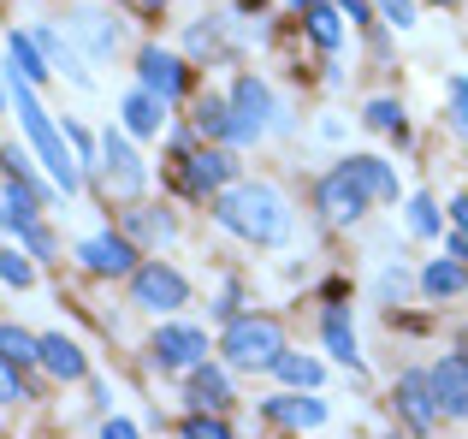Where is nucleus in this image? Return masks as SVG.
<instances>
[{
    "instance_id": "obj_40",
    "label": "nucleus",
    "mask_w": 468,
    "mask_h": 439,
    "mask_svg": "<svg viewBox=\"0 0 468 439\" xmlns=\"http://www.w3.org/2000/svg\"><path fill=\"white\" fill-rule=\"evenodd\" d=\"M445 250H451V255H457V262H468V238H463V231H457V226H451V238H445Z\"/></svg>"
},
{
    "instance_id": "obj_3",
    "label": "nucleus",
    "mask_w": 468,
    "mask_h": 439,
    "mask_svg": "<svg viewBox=\"0 0 468 439\" xmlns=\"http://www.w3.org/2000/svg\"><path fill=\"white\" fill-rule=\"evenodd\" d=\"M219 350H226L238 369H273V362L285 357V333H279V321H267V315H231Z\"/></svg>"
},
{
    "instance_id": "obj_6",
    "label": "nucleus",
    "mask_w": 468,
    "mask_h": 439,
    "mask_svg": "<svg viewBox=\"0 0 468 439\" xmlns=\"http://www.w3.org/2000/svg\"><path fill=\"white\" fill-rule=\"evenodd\" d=\"M178 161H184V190L190 197H219L226 185H238V166L219 143H190Z\"/></svg>"
},
{
    "instance_id": "obj_43",
    "label": "nucleus",
    "mask_w": 468,
    "mask_h": 439,
    "mask_svg": "<svg viewBox=\"0 0 468 439\" xmlns=\"http://www.w3.org/2000/svg\"><path fill=\"white\" fill-rule=\"evenodd\" d=\"M143 6H166V0H143Z\"/></svg>"
},
{
    "instance_id": "obj_21",
    "label": "nucleus",
    "mask_w": 468,
    "mask_h": 439,
    "mask_svg": "<svg viewBox=\"0 0 468 439\" xmlns=\"http://www.w3.org/2000/svg\"><path fill=\"white\" fill-rule=\"evenodd\" d=\"M196 137L231 143V95H202L196 102Z\"/></svg>"
},
{
    "instance_id": "obj_28",
    "label": "nucleus",
    "mask_w": 468,
    "mask_h": 439,
    "mask_svg": "<svg viewBox=\"0 0 468 439\" xmlns=\"http://www.w3.org/2000/svg\"><path fill=\"white\" fill-rule=\"evenodd\" d=\"M0 350H6V362H42V338L18 333V327H0Z\"/></svg>"
},
{
    "instance_id": "obj_15",
    "label": "nucleus",
    "mask_w": 468,
    "mask_h": 439,
    "mask_svg": "<svg viewBox=\"0 0 468 439\" xmlns=\"http://www.w3.org/2000/svg\"><path fill=\"white\" fill-rule=\"evenodd\" d=\"M261 410H267V422H285V428H320V422H326V404H320L314 392H297V386L267 398Z\"/></svg>"
},
{
    "instance_id": "obj_26",
    "label": "nucleus",
    "mask_w": 468,
    "mask_h": 439,
    "mask_svg": "<svg viewBox=\"0 0 468 439\" xmlns=\"http://www.w3.org/2000/svg\"><path fill=\"white\" fill-rule=\"evenodd\" d=\"M273 374H279L285 386H297V392H314V386H320V362H314V357H291V350L273 362Z\"/></svg>"
},
{
    "instance_id": "obj_37",
    "label": "nucleus",
    "mask_w": 468,
    "mask_h": 439,
    "mask_svg": "<svg viewBox=\"0 0 468 439\" xmlns=\"http://www.w3.org/2000/svg\"><path fill=\"white\" fill-rule=\"evenodd\" d=\"M403 285H410V279H403V267H391V273L379 279V297H386V303H391V297H403Z\"/></svg>"
},
{
    "instance_id": "obj_10",
    "label": "nucleus",
    "mask_w": 468,
    "mask_h": 439,
    "mask_svg": "<svg viewBox=\"0 0 468 439\" xmlns=\"http://www.w3.org/2000/svg\"><path fill=\"white\" fill-rule=\"evenodd\" d=\"M137 83H143V90H154L160 102H178V95L190 90V66H184L172 48L149 42V48H137Z\"/></svg>"
},
{
    "instance_id": "obj_13",
    "label": "nucleus",
    "mask_w": 468,
    "mask_h": 439,
    "mask_svg": "<svg viewBox=\"0 0 468 439\" xmlns=\"http://www.w3.org/2000/svg\"><path fill=\"white\" fill-rule=\"evenodd\" d=\"M433 386H439V404H445L451 422H468V357L451 350V357L433 362Z\"/></svg>"
},
{
    "instance_id": "obj_39",
    "label": "nucleus",
    "mask_w": 468,
    "mask_h": 439,
    "mask_svg": "<svg viewBox=\"0 0 468 439\" xmlns=\"http://www.w3.org/2000/svg\"><path fill=\"white\" fill-rule=\"evenodd\" d=\"M451 226L468 238V190H463V197H451Z\"/></svg>"
},
{
    "instance_id": "obj_9",
    "label": "nucleus",
    "mask_w": 468,
    "mask_h": 439,
    "mask_svg": "<svg viewBox=\"0 0 468 439\" xmlns=\"http://www.w3.org/2000/svg\"><path fill=\"white\" fill-rule=\"evenodd\" d=\"M78 262L90 267L95 279H125V273H137V243L125 238V231H95V238H83L78 243Z\"/></svg>"
},
{
    "instance_id": "obj_44",
    "label": "nucleus",
    "mask_w": 468,
    "mask_h": 439,
    "mask_svg": "<svg viewBox=\"0 0 468 439\" xmlns=\"http://www.w3.org/2000/svg\"><path fill=\"white\" fill-rule=\"evenodd\" d=\"M439 6H457V0H439Z\"/></svg>"
},
{
    "instance_id": "obj_24",
    "label": "nucleus",
    "mask_w": 468,
    "mask_h": 439,
    "mask_svg": "<svg viewBox=\"0 0 468 439\" xmlns=\"http://www.w3.org/2000/svg\"><path fill=\"white\" fill-rule=\"evenodd\" d=\"M78 36L90 42V54H95V59H113V54H119V24L95 18V12H83V18H78Z\"/></svg>"
},
{
    "instance_id": "obj_34",
    "label": "nucleus",
    "mask_w": 468,
    "mask_h": 439,
    "mask_svg": "<svg viewBox=\"0 0 468 439\" xmlns=\"http://www.w3.org/2000/svg\"><path fill=\"white\" fill-rule=\"evenodd\" d=\"M18 243H24L30 255H54V231H48V226H36V220L18 231Z\"/></svg>"
},
{
    "instance_id": "obj_2",
    "label": "nucleus",
    "mask_w": 468,
    "mask_h": 439,
    "mask_svg": "<svg viewBox=\"0 0 468 439\" xmlns=\"http://www.w3.org/2000/svg\"><path fill=\"white\" fill-rule=\"evenodd\" d=\"M6 90H12V107H18L24 131H30L36 155H42V166L54 173V185L66 190V197H78V190H83V173H78V161H83V155H71V149H66L71 137H66V131H59L54 119L42 113V102H36V83H30V78H18V71H12V78H6Z\"/></svg>"
},
{
    "instance_id": "obj_31",
    "label": "nucleus",
    "mask_w": 468,
    "mask_h": 439,
    "mask_svg": "<svg viewBox=\"0 0 468 439\" xmlns=\"http://www.w3.org/2000/svg\"><path fill=\"white\" fill-rule=\"evenodd\" d=\"M0 279H6L12 291H24V285H30V279H36L30 255H24V250H6V255H0Z\"/></svg>"
},
{
    "instance_id": "obj_5",
    "label": "nucleus",
    "mask_w": 468,
    "mask_h": 439,
    "mask_svg": "<svg viewBox=\"0 0 468 439\" xmlns=\"http://www.w3.org/2000/svg\"><path fill=\"white\" fill-rule=\"evenodd\" d=\"M267 125H273V95H267V83L255 78V71H243V78L231 83V143L267 137Z\"/></svg>"
},
{
    "instance_id": "obj_32",
    "label": "nucleus",
    "mask_w": 468,
    "mask_h": 439,
    "mask_svg": "<svg viewBox=\"0 0 468 439\" xmlns=\"http://www.w3.org/2000/svg\"><path fill=\"white\" fill-rule=\"evenodd\" d=\"M374 12L391 24V30H410L415 24V0H374Z\"/></svg>"
},
{
    "instance_id": "obj_36",
    "label": "nucleus",
    "mask_w": 468,
    "mask_h": 439,
    "mask_svg": "<svg viewBox=\"0 0 468 439\" xmlns=\"http://www.w3.org/2000/svg\"><path fill=\"white\" fill-rule=\"evenodd\" d=\"M0 392H6V404H24V386H18V362H6V374H0Z\"/></svg>"
},
{
    "instance_id": "obj_38",
    "label": "nucleus",
    "mask_w": 468,
    "mask_h": 439,
    "mask_svg": "<svg viewBox=\"0 0 468 439\" xmlns=\"http://www.w3.org/2000/svg\"><path fill=\"white\" fill-rule=\"evenodd\" d=\"M214 48H219V36H214V30H202V24H196V30H190V54H214Z\"/></svg>"
},
{
    "instance_id": "obj_22",
    "label": "nucleus",
    "mask_w": 468,
    "mask_h": 439,
    "mask_svg": "<svg viewBox=\"0 0 468 439\" xmlns=\"http://www.w3.org/2000/svg\"><path fill=\"white\" fill-rule=\"evenodd\" d=\"M468 285V273H463V262H457V255H439V262H427V273H421V291H427V297H457V291Z\"/></svg>"
},
{
    "instance_id": "obj_19",
    "label": "nucleus",
    "mask_w": 468,
    "mask_h": 439,
    "mask_svg": "<svg viewBox=\"0 0 468 439\" xmlns=\"http://www.w3.org/2000/svg\"><path fill=\"white\" fill-rule=\"evenodd\" d=\"M42 54H48V48L36 42L30 30H12V36H6V59H12V71H18V78L42 83V78H48V59H42Z\"/></svg>"
},
{
    "instance_id": "obj_4",
    "label": "nucleus",
    "mask_w": 468,
    "mask_h": 439,
    "mask_svg": "<svg viewBox=\"0 0 468 439\" xmlns=\"http://www.w3.org/2000/svg\"><path fill=\"white\" fill-rule=\"evenodd\" d=\"M367 185L356 178V166L350 161H338L332 173H320V185H314V209L326 214V226H356V220L367 214Z\"/></svg>"
},
{
    "instance_id": "obj_29",
    "label": "nucleus",
    "mask_w": 468,
    "mask_h": 439,
    "mask_svg": "<svg viewBox=\"0 0 468 439\" xmlns=\"http://www.w3.org/2000/svg\"><path fill=\"white\" fill-rule=\"evenodd\" d=\"M439 226H445V220H439L433 197H410V231L415 238H439Z\"/></svg>"
},
{
    "instance_id": "obj_23",
    "label": "nucleus",
    "mask_w": 468,
    "mask_h": 439,
    "mask_svg": "<svg viewBox=\"0 0 468 439\" xmlns=\"http://www.w3.org/2000/svg\"><path fill=\"white\" fill-rule=\"evenodd\" d=\"M125 238H131V243H137V238H143V243H166V238H172V220L160 214V209H131V214H125Z\"/></svg>"
},
{
    "instance_id": "obj_16",
    "label": "nucleus",
    "mask_w": 468,
    "mask_h": 439,
    "mask_svg": "<svg viewBox=\"0 0 468 439\" xmlns=\"http://www.w3.org/2000/svg\"><path fill=\"white\" fill-rule=\"evenodd\" d=\"M119 119H125V131L131 137H160V125H166V102H160L154 90H131L125 102H119Z\"/></svg>"
},
{
    "instance_id": "obj_14",
    "label": "nucleus",
    "mask_w": 468,
    "mask_h": 439,
    "mask_svg": "<svg viewBox=\"0 0 468 439\" xmlns=\"http://www.w3.org/2000/svg\"><path fill=\"white\" fill-rule=\"evenodd\" d=\"M42 369L54 374V380H90V357H83V345L66 338V333H42Z\"/></svg>"
},
{
    "instance_id": "obj_33",
    "label": "nucleus",
    "mask_w": 468,
    "mask_h": 439,
    "mask_svg": "<svg viewBox=\"0 0 468 439\" xmlns=\"http://www.w3.org/2000/svg\"><path fill=\"white\" fill-rule=\"evenodd\" d=\"M451 125H457V137H468V83L463 78H451Z\"/></svg>"
},
{
    "instance_id": "obj_42",
    "label": "nucleus",
    "mask_w": 468,
    "mask_h": 439,
    "mask_svg": "<svg viewBox=\"0 0 468 439\" xmlns=\"http://www.w3.org/2000/svg\"><path fill=\"white\" fill-rule=\"evenodd\" d=\"M285 6H303V12H309V6H320V0H285Z\"/></svg>"
},
{
    "instance_id": "obj_8",
    "label": "nucleus",
    "mask_w": 468,
    "mask_h": 439,
    "mask_svg": "<svg viewBox=\"0 0 468 439\" xmlns=\"http://www.w3.org/2000/svg\"><path fill=\"white\" fill-rule=\"evenodd\" d=\"M184 297H190V285H184V273L172 262H143L137 273H131V303L137 309H184Z\"/></svg>"
},
{
    "instance_id": "obj_11",
    "label": "nucleus",
    "mask_w": 468,
    "mask_h": 439,
    "mask_svg": "<svg viewBox=\"0 0 468 439\" xmlns=\"http://www.w3.org/2000/svg\"><path fill=\"white\" fill-rule=\"evenodd\" d=\"M154 362L160 369H172V374H190L196 362H207V333L202 327H184V321H166V327H154Z\"/></svg>"
},
{
    "instance_id": "obj_18",
    "label": "nucleus",
    "mask_w": 468,
    "mask_h": 439,
    "mask_svg": "<svg viewBox=\"0 0 468 439\" xmlns=\"http://www.w3.org/2000/svg\"><path fill=\"white\" fill-rule=\"evenodd\" d=\"M184 392H190L196 410H226L231 404V380L219 369H207V362H196V369L184 374Z\"/></svg>"
},
{
    "instance_id": "obj_25",
    "label": "nucleus",
    "mask_w": 468,
    "mask_h": 439,
    "mask_svg": "<svg viewBox=\"0 0 468 439\" xmlns=\"http://www.w3.org/2000/svg\"><path fill=\"white\" fill-rule=\"evenodd\" d=\"M362 125L386 131V137H403V131H410V119H403V102L379 95V102H367V107H362Z\"/></svg>"
},
{
    "instance_id": "obj_7",
    "label": "nucleus",
    "mask_w": 468,
    "mask_h": 439,
    "mask_svg": "<svg viewBox=\"0 0 468 439\" xmlns=\"http://www.w3.org/2000/svg\"><path fill=\"white\" fill-rule=\"evenodd\" d=\"M391 398H398V416L403 422H410V428L415 434H433L439 428V416H445V404H439V386H433V369H403L398 374V392H391Z\"/></svg>"
},
{
    "instance_id": "obj_30",
    "label": "nucleus",
    "mask_w": 468,
    "mask_h": 439,
    "mask_svg": "<svg viewBox=\"0 0 468 439\" xmlns=\"http://www.w3.org/2000/svg\"><path fill=\"white\" fill-rule=\"evenodd\" d=\"M178 434H184V439H231V428L219 422V410H196V416L184 422Z\"/></svg>"
},
{
    "instance_id": "obj_17",
    "label": "nucleus",
    "mask_w": 468,
    "mask_h": 439,
    "mask_svg": "<svg viewBox=\"0 0 468 439\" xmlns=\"http://www.w3.org/2000/svg\"><path fill=\"white\" fill-rule=\"evenodd\" d=\"M320 338H326V350L344 362V369L362 374V345H356V327H350V309H344V303H332V309H326V321H320Z\"/></svg>"
},
{
    "instance_id": "obj_20",
    "label": "nucleus",
    "mask_w": 468,
    "mask_h": 439,
    "mask_svg": "<svg viewBox=\"0 0 468 439\" xmlns=\"http://www.w3.org/2000/svg\"><path fill=\"white\" fill-rule=\"evenodd\" d=\"M344 161L356 166V178L367 185V197H374V202H398V173H391L379 155H344Z\"/></svg>"
},
{
    "instance_id": "obj_35",
    "label": "nucleus",
    "mask_w": 468,
    "mask_h": 439,
    "mask_svg": "<svg viewBox=\"0 0 468 439\" xmlns=\"http://www.w3.org/2000/svg\"><path fill=\"white\" fill-rule=\"evenodd\" d=\"M101 439H143V434H137V422H125V416H107V422H101Z\"/></svg>"
},
{
    "instance_id": "obj_41",
    "label": "nucleus",
    "mask_w": 468,
    "mask_h": 439,
    "mask_svg": "<svg viewBox=\"0 0 468 439\" xmlns=\"http://www.w3.org/2000/svg\"><path fill=\"white\" fill-rule=\"evenodd\" d=\"M344 12H350V24H374V12H367L362 0H344Z\"/></svg>"
},
{
    "instance_id": "obj_1",
    "label": "nucleus",
    "mask_w": 468,
    "mask_h": 439,
    "mask_svg": "<svg viewBox=\"0 0 468 439\" xmlns=\"http://www.w3.org/2000/svg\"><path fill=\"white\" fill-rule=\"evenodd\" d=\"M214 220L243 243H285L291 238V202L273 185H226L214 197Z\"/></svg>"
},
{
    "instance_id": "obj_12",
    "label": "nucleus",
    "mask_w": 468,
    "mask_h": 439,
    "mask_svg": "<svg viewBox=\"0 0 468 439\" xmlns=\"http://www.w3.org/2000/svg\"><path fill=\"white\" fill-rule=\"evenodd\" d=\"M101 161H107V178H113L125 197H137V190L149 185V166L137 161V149H131V131H107L101 137Z\"/></svg>"
},
{
    "instance_id": "obj_27",
    "label": "nucleus",
    "mask_w": 468,
    "mask_h": 439,
    "mask_svg": "<svg viewBox=\"0 0 468 439\" xmlns=\"http://www.w3.org/2000/svg\"><path fill=\"white\" fill-rule=\"evenodd\" d=\"M309 36H314V48H338V6H326V0H320V6H309Z\"/></svg>"
}]
</instances>
